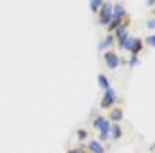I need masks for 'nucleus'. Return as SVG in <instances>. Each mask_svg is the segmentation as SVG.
Returning a JSON list of instances; mask_svg holds the SVG:
<instances>
[{
  "label": "nucleus",
  "mask_w": 155,
  "mask_h": 153,
  "mask_svg": "<svg viewBox=\"0 0 155 153\" xmlns=\"http://www.w3.org/2000/svg\"><path fill=\"white\" fill-rule=\"evenodd\" d=\"M146 27H148L150 31H153V29H155V18H150V20L146 22Z\"/></svg>",
  "instance_id": "obj_18"
},
{
  "label": "nucleus",
  "mask_w": 155,
  "mask_h": 153,
  "mask_svg": "<svg viewBox=\"0 0 155 153\" xmlns=\"http://www.w3.org/2000/svg\"><path fill=\"white\" fill-rule=\"evenodd\" d=\"M97 83H99V86L103 90H108L110 88V81H108V77L105 76V74H97Z\"/></svg>",
  "instance_id": "obj_12"
},
{
  "label": "nucleus",
  "mask_w": 155,
  "mask_h": 153,
  "mask_svg": "<svg viewBox=\"0 0 155 153\" xmlns=\"http://www.w3.org/2000/svg\"><path fill=\"white\" fill-rule=\"evenodd\" d=\"M121 135H123L121 124H119V122H112V124H110V139H112V141H119Z\"/></svg>",
  "instance_id": "obj_8"
},
{
  "label": "nucleus",
  "mask_w": 155,
  "mask_h": 153,
  "mask_svg": "<svg viewBox=\"0 0 155 153\" xmlns=\"http://www.w3.org/2000/svg\"><path fill=\"white\" fill-rule=\"evenodd\" d=\"M143 47H144V41H143V40H141V38H134L132 49H130L132 56H139V54H141V50H143Z\"/></svg>",
  "instance_id": "obj_10"
},
{
  "label": "nucleus",
  "mask_w": 155,
  "mask_h": 153,
  "mask_svg": "<svg viewBox=\"0 0 155 153\" xmlns=\"http://www.w3.org/2000/svg\"><path fill=\"white\" fill-rule=\"evenodd\" d=\"M114 41H116V36L108 33L105 38L101 40V43H99V50H110V49H112V45H114Z\"/></svg>",
  "instance_id": "obj_7"
},
{
  "label": "nucleus",
  "mask_w": 155,
  "mask_h": 153,
  "mask_svg": "<svg viewBox=\"0 0 155 153\" xmlns=\"http://www.w3.org/2000/svg\"><path fill=\"white\" fill-rule=\"evenodd\" d=\"M123 117H124V114H123V110L119 106H112L110 108V114H108V121L110 122H121Z\"/></svg>",
  "instance_id": "obj_6"
},
{
  "label": "nucleus",
  "mask_w": 155,
  "mask_h": 153,
  "mask_svg": "<svg viewBox=\"0 0 155 153\" xmlns=\"http://www.w3.org/2000/svg\"><path fill=\"white\" fill-rule=\"evenodd\" d=\"M94 128L99 132V137H97V141L103 144L105 141H108L110 139V121L107 119V117H103V115H96V119H94Z\"/></svg>",
  "instance_id": "obj_1"
},
{
  "label": "nucleus",
  "mask_w": 155,
  "mask_h": 153,
  "mask_svg": "<svg viewBox=\"0 0 155 153\" xmlns=\"http://www.w3.org/2000/svg\"><path fill=\"white\" fill-rule=\"evenodd\" d=\"M153 150H155V142H153V144H152V151H153Z\"/></svg>",
  "instance_id": "obj_20"
},
{
  "label": "nucleus",
  "mask_w": 155,
  "mask_h": 153,
  "mask_svg": "<svg viewBox=\"0 0 155 153\" xmlns=\"http://www.w3.org/2000/svg\"><path fill=\"white\" fill-rule=\"evenodd\" d=\"M85 148H87L88 153H105V146H103L97 139H96V141H88Z\"/></svg>",
  "instance_id": "obj_5"
},
{
  "label": "nucleus",
  "mask_w": 155,
  "mask_h": 153,
  "mask_svg": "<svg viewBox=\"0 0 155 153\" xmlns=\"http://www.w3.org/2000/svg\"><path fill=\"white\" fill-rule=\"evenodd\" d=\"M67 153H88V151H87V148L81 144V146H78V148H72V150H69Z\"/></svg>",
  "instance_id": "obj_17"
},
{
  "label": "nucleus",
  "mask_w": 155,
  "mask_h": 153,
  "mask_svg": "<svg viewBox=\"0 0 155 153\" xmlns=\"http://www.w3.org/2000/svg\"><path fill=\"white\" fill-rule=\"evenodd\" d=\"M103 2H105V0H90V11H92L94 15H97L99 9H101V5H103Z\"/></svg>",
  "instance_id": "obj_13"
},
{
  "label": "nucleus",
  "mask_w": 155,
  "mask_h": 153,
  "mask_svg": "<svg viewBox=\"0 0 155 153\" xmlns=\"http://www.w3.org/2000/svg\"><path fill=\"white\" fill-rule=\"evenodd\" d=\"M146 5H148L150 9H153L155 7V0H146Z\"/></svg>",
  "instance_id": "obj_19"
},
{
  "label": "nucleus",
  "mask_w": 155,
  "mask_h": 153,
  "mask_svg": "<svg viewBox=\"0 0 155 153\" xmlns=\"http://www.w3.org/2000/svg\"><path fill=\"white\" fill-rule=\"evenodd\" d=\"M112 18H114V4H110L108 0H105L103 5H101V9H99V13H97V20H99L101 25L107 27Z\"/></svg>",
  "instance_id": "obj_2"
},
{
  "label": "nucleus",
  "mask_w": 155,
  "mask_h": 153,
  "mask_svg": "<svg viewBox=\"0 0 155 153\" xmlns=\"http://www.w3.org/2000/svg\"><path fill=\"white\" fill-rule=\"evenodd\" d=\"M117 101V96H116V90L110 86L108 90H105V96H103V99H101V103H99V106L103 108V110H108V108H112V105Z\"/></svg>",
  "instance_id": "obj_4"
},
{
  "label": "nucleus",
  "mask_w": 155,
  "mask_h": 153,
  "mask_svg": "<svg viewBox=\"0 0 155 153\" xmlns=\"http://www.w3.org/2000/svg\"><path fill=\"white\" fill-rule=\"evenodd\" d=\"M132 43H134V38L132 36H124V38L117 40V47L121 50H130L132 49Z\"/></svg>",
  "instance_id": "obj_11"
},
{
  "label": "nucleus",
  "mask_w": 155,
  "mask_h": 153,
  "mask_svg": "<svg viewBox=\"0 0 155 153\" xmlns=\"http://www.w3.org/2000/svg\"><path fill=\"white\" fill-rule=\"evenodd\" d=\"M76 135H78V141H79V142L88 139V132H87V130H83V128H79V130H78Z\"/></svg>",
  "instance_id": "obj_14"
},
{
  "label": "nucleus",
  "mask_w": 155,
  "mask_h": 153,
  "mask_svg": "<svg viewBox=\"0 0 155 153\" xmlns=\"http://www.w3.org/2000/svg\"><path fill=\"white\" fill-rule=\"evenodd\" d=\"M103 60H105V63H107V67L110 70H117V67L121 65V58H119V54L114 52V50H105Z\"/></svg>",
  "instance_id": "obj_3"
},
{
  "label": "nucleus",
  "mask_w": 155,
  "mask_h": 153,
  "mask_svg": "<svg viewBox=\"0 0 155 153\" xmlns=\"http://www.w3.org/2000/svg\"><path fill=\"white\" fill-rule=\"evenodd\" d=\"M124 16H128L124 4L123 2H116L114 4V18H124Z\"/></svg>",
  "instance_id": "obj_9"
},
{
  "label": "nucleus",
  "mask_w": 155,
  "mask_h": 153,
  "mask_svg": "<svg viewBox=\"0 0 155 153\" xmlns=\"http://www.w3.org/2000/svg\"><path fill=\"white\" fill-rule=\"evenodd\" d=\"M146 45H150V47H153L155 49V34H150V36H146V38L143 40Z\"/></svg>",
  "instance_id": "obj_16"
},
{
  "label": "nucleus",
  "mask_w": 155,
  "mask_h": 153,
  "mask_svg": "<svg viewBox=\"0 0 155 153\" xmlns=\"http://www.w3.org/2000/svg\"><path fill=\"white\" fill-rule=\"evenodd\" d=\"M139 63H141V61H139V56H130V60H128V67H130V69H135Z\"/></svg>",
  "instance_id": "obj_15"
},
{
  "label": "nucleus",
  "mask_w": 155,
  "mask_h": 153,
  "mask_svg": "<svg viewBox=\"0 0 155 153\" xmlns=\"http://www.w3.org/2000/svg\"><path fill=\"white\" fill-rule=\"evenodd\" d=\"M153 153H155V150H153Z\"/></svg>",
  "instance_id": "obj_21"
}]
</instances>
